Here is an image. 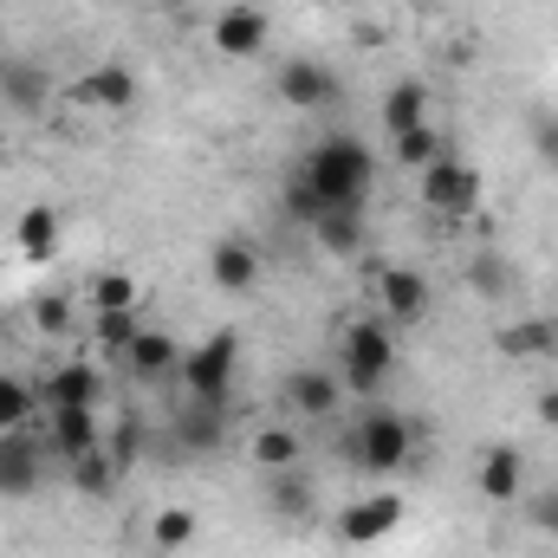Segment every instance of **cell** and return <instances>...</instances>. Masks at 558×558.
Listing matches in <instances>:
<instances>
[{"instance_id":"33","label":"cell","mask_w":558,"mask_h":558,"mask_svg":"<svg viewBox=\"0 0 558 558\" xmlns=\"http://www.w3.org/2000/svg\"><path fill=\"white\" fill-rule=\"evenodd\" d=\"M137 312H98V344L105 351H131V338H137Z\"/></svg>"},{"instance_id":"34","label":"cell","mask_w":558,"mask_h":558,"mask_svg":"<svg viewBox=\"0 0 558 558\" xmlns=\"http://www.w3.org/2000/svg\"><path fill=\"white\" fill-rule=\"evenodd\" d=\"M286 208H292V215H299V221H305V228H312V221H318V215H325V202H318V189H312V182H305V175H299V169H292V175H286Z\"/></svg>"},{"instance_id":"11","label":"cell","mask_w":558,"mask_h":558,"mask_svg":"<svg viewBox=\"0 0 558 558\" xmlns=\"http://www.w3.org/2000/svg\"><path fill=\"white\" fill-rule=\"evenodd\" d=\"M279 390H286V403H292L299 416H312V422H331L344 410V377H331V371H318V364L292 371Z\"/></svg>"},{"instance_id":"10","label":"cell","mask_w":558,"mask_h":558,"mask_svg":"<svg viewBox=\"0 0 558 558\" xmlns=\"http://www.w3.org/2000/svg\"><path fill=\"white\" fill-rule=\"evenodd\" d=\"M474 487H481L487 507H513V500H526V454H520L513 441H494V448L481 454V468H474Z\"/></svg>"},{"instance_id":"1","label":"cell","mask_w":558,"mask_h":558,"mask_svg":"<svg viewBox=\"0 0 558 558\" xmlns=\"http://www.w3.org/2000/svg\"><path fill=\"white\" fill-rule=\"evenodd\" d=\"M299 175L318 189L325 208H364V195H371V182H377V156H371V143H357V137L338 131V137H318L305 149Z\"/></svg>"},{"instance_id":"14","label":"cell","mask_w":558,"mask_h":558,"mask_svg":"<svg viewBox=\"0 0 558 558\" xmlns=\"http://www.w3.org/2000/svg\"><path fill=\"white\" fill-rule=\"evenodd\" d=\"M377 305H384L390 325H416L422 312H428V279L416 267H384L377 274Z\"/></svg>"},{"instance_id":"23","label":"cell","mask_w":558,"mask_h":558,"mask_svg":"<svg viewBox=\"0 0 558 558\" xmlns=\"http://www.w3.org/2000/svg\"><path fill=\"white\" fill-rule=\"evenodd\" d=\"M267 513H279V520H305V513H312V481H305L299 468L267 474Z\"/></svg>"},{"instance_id":"22","label":"cell","mask_w":558,"mask_h":558,"mask_svg":"<svg viewBox=\"0 0 558 558\" xmlns=\"http://www.w3.org/2000/svg\"><path fill=\"white\" fill-rule=\"evenodd\" d=\"M500 357H553L558 351V318H520L507 331H494Z\"/></svg>"},{"instance_id":"26","label":"cell","mask_w":558,"mask_h":558,"mask_svg":"<svg viewBox=\"0 0 558 558\" xmlns=\"http://www.w3.org/2000/svg\"><path fill=\"white\" fill-rule=\"evenodd\" d=\"M65 468H72V487H78L85 500H105V494L118 487V468H111L105 448H92V454H78V461H65Z\"/></svg>"},{"instance_id":"27","label":"cell","mask_w":558,"mask_h":558,"mask_svg":"<svg viewBox=\"0 0 558 558\" xmlns=\"http://www.w3.org/2000/svg\"><path fill=\"white\" fill-rule=\"evenodd\" d=\"M195 526H202V520H195L189 507H162V513L149 520V546H156V553H182V546H195Z\"/></svg>"},{"instance_id":"15","label":"cell","mask_w":558,"mask_h":558,"mask_svg":"<svg viewBox=\"0 0 558 558\" xmlns=\"http://www.w3.org/2000/svg\"><path fill=\"white\" fill-rule=\"evenodd\" d=\"M169 435H175L182 454H215L228 441V410L221 403H182L175 422H169Z\"/></svg>"},{"instance_id":"17","label":"cell","mask_w":558,"mask_h":558,"mask_svg":"<svg viewBox=\"0 0 558 558\" xmlns=\"http://www.w3.org/2000/svg\"><path fill=\"white\" fill-rule=\"evenodd\" d=\"M124 371H131L137 384H162V377L182 371V344H175L169 331H137L131 351H124Z\"/></svg>"},{"instance_id":"4","label":"cell","mask_w":558,"mask_h":558,"mask_svg":"<svg viewBox=\"0 0 558 558\" xmlns=\"http://www.w3.org/2000/svg\"><path fill=\"white\" fill-rule=\"evenodd\" d=\"M234 371H241V338L234 331H215V338H202L195 351H182V397L189 403H234Z\"/></svg>"},{"instance_id":"39","label":"cell","mask_w":558,"mask_h":558,"mask_svg":"<svg viewBox=\"0 0 558 558\" xmlns=\"http://www.w3.org/2000/svg\"><path fill=\"white\" fill-rule=\"evenodd\" d=\"M410 7H416V13H435V7H441V0H410Z\"/></svg>"},{"instance_id":"20","label":"cell","mask_w":558,"mask_h":558,"mask_svg":"<svg viewBox=\"0 0 558 558\" xmlns=\"http://www.w3.org/2000/svg\"><path fill=\"white\" fill-rule=\"evenodd\" d=\"M98 397H105V377L92 364H59L46 377V403L52 410H98Z\"/></svg>"},{"instance_id":"5","label":"cell","mask_w":558,"mask_h":558,"mask_svg":"<svg viewBox=\"0 0 558 558\" xmlns=\"http://www.w3.org/2000/svg\"><path fill=\"white\" fill-rule=\"evenodd\" d=\"M422 208H428V215H441V221L474 215V208H481V169L441 149V156L422 169Z\"/></svg>"},{"instance_id":"7","label":"cell","mask_w":558,"mask_h":558,"mask_svg":"<svg viewBox=\"0 0 558 558\" xmlns=\"http://www.w3.org/2000/svg\"><path fill=\"white\" fill-rule=\"evenodd\" d=\"M274 92L286 111H331L338 105V72H325L318 59H286L274 72Z\"/></svg>"},{"instance_id":"29","label":"cell","mask_w":558,"mask_h":558,"mask_svg":"<svg viewBox=\"0 0 558 558\" xmlns=\"http://www.w3.org/2000/svg\"><path fill=\"white\" fill-rule=\"evenodd\" d=\"M254 461H260V468H267V474H279V468H299V435H292V428H260V435H254Z\"/></svg>"},{"instance_id":"3","label":"cell","mask_w":558,"mask_h":558,"mask_svg":"<svg viewBox=\"0 0 558 558\" xmlns=\"http://www.w3.org/2000/svg\"><path fill=\"white\" fill-rule=\"evenodd\" d=\"M397 371V338H390V318L377 312V318H351L344 325V390H357V397H377L384 390V377Z\"/></svg>"},{"instance_id":"19","label":"cell","mask_w":558,"mask_h":558,"mask_svg":"<svg viewBox=\"0 0 558 558\" xmlns=\"http://www.w3.org/2000/svg\"><path fill=\"white\" fill-rule=\"evenodd\" d=\"M312 241L331 254V260H357L364 254V208H325L312 221Z\"/></svg>"},{"instance_id":"8","label":"cell","mask_w":558,"mask_h":558,"mask_svg":"<svg viewBox=\"0 0 558 558\" xmlns=\"http://www.w3.org/2000/svg\"><path fill=\"white\" fill-rule=\"evenodd\" d=\"M267 33H274V20L254 0H234V7L215 13V52L221 59H260L267 52Z\"/></svg>"},{"instance_id":"37","label":"cell","mask_w":558,"mask_h":558,"mask_svg":"<svg viewBox=\"0 0 558 558\" xmlns=\"http://www.w3.org/2000/svg\"><path fill=\"white\" fill-rule=\"evenodd\" d=\"M533 156L558 169V118H533Z\"/></svg>"},{"instance_id":"35","label":"cell","mask_w":558,"mask_h":558,"mask_svg":"<svg viewBox=\"0 0 558 558\" xmlns=\"http://www.w3.org/2000/svg\"><path fill=\"white\" fill-rule=\"evenodd\" d=\"M526 520H533V533H539V539H558V487L526 494Z\"/></svg>"},{"instance_id":"25","label":"cell","mask_w":558,"mask_h":558,"mask_svg":"<svg viewBox=\"0 0 558 558\" xmlns=\"http://www.w3.org/2000/svg\"><path fill=\"white\" fill-rule=\"evenodd\" d=\"M13 241H20L26 260H46V254L59 247V215H52V208H26L20 228H13Z\"/></svg>"},{"instance_id":"36","label":"cell","mask_w":558,"mask_h":558,"mask_svg":"<svg viewBox=\"0 0 558 558\" xmlns=\"http://www.w3.org/2000/svg\"><path fill=\"white\" fill-rule=\"evenodd\" d=\"M33 325H39L46 338H72V299H39V305H33Z\"/></svg>"},{"instance_id":"31","label":"cell","mask_w":558,"mask_h":558,"mask_svg":"<svg viewBox=\"0 0 558 558\" xmlns=\"http://www.w3.org/2000/svg\"><path fill=\"white\" fill-rule=\"evenodd\" d=\"M105 454H111V468H118V474H131V468H137V454H143V422L124 416L118 428H105Z\"/></svg>"},{"instance_id":"38","label":"cell","mask_w":558,"mask_h":558,"mask_svg":"<svg viewBox=\"0 0 558 558\" xmlns=\"http://www.w3.org/2000/svg\"><path fill=\"white\" fill-rule=\"evenodd\" d=\"M539 422H546V428H558V390H546V397H539Z\"/></svg>"},{"instance_id":"6","label":"cell","mask_w":558,"mask_h":558,"mask_svg":"<svg viewBox=\"0 0 558 558\" xmlns=\"http://www.w3.org/2000/svg\"><path fill=\"white\" fill-rule=\"evenodd\" d=\"M397 526H403V494H390V487H377V494H364V500H351L338 513V539L344 546H384Z\"/></svg>"},{"instance_id":"16","label":"cell","mask_w":558,"mask_h":558,"mask_svg":"<svg viewBox=\"0 0 558 558\" xmlns=\"http://www.w3.org/2000/svg\"><path fill=\"white\" fill-rule=\"evenodd\" d=\"M26 494H39V448L26 428H13L0 435V500H26Z\"/></svg>"},{"instance_id":"28","label":"cell","mask_w":558,"mask_h":558,"mask_svg":"<svg viewBox=\"0 0 558 558\" xmlns=\"http://www.w3.org/2000/svg\"><path fill=\"white\" fill-rule=\"evenodd\" d=\"M137 299H143L137 274H98L92 279V305L98 312H137Z\"/></svg>"},{"instance_id":"24","label":"cell","mask_w":558,"mask_h":558,"mask_svg":"<svg viewBox=\"0 0 558 558\" xmlns=\"http://www.w3.org/2000/svg\"><path fill=\"white\" fill-rule=\"evenodd\" d=\"M513 286H520L513 260H500V254H474V260H468V292H474V299H507Z\"/></svg>"},{"instance_id":"32","label":"cell","mask_w":558,"mask_h":558,"mask_svg":"<svg viewBox=\"0 0 558 558\" xmlns=\"http://www.w3.org/2000/svg\"><path fill=\"white\" fill-rule=\"evenodd\" d=\"M390 143H397V162L416 169V175L441 156V131H435V124H422V131H410V137H390Z\"/></svg>"},{"instance_id":"13","label":"cell","mask_w":558,"mask_h":558,"mask_svg":"<svg viewBox=\"0 0 558 558\" xmlns=\"http://www.w3.org/2000/svg\"><path fill=\"white\" fill-rule=\"evenodd\" d=\"M208 279H215L221 292H254V286H260V247L241 241V234H221V241L208 247Z\"/></svg>"},{"instance_id":"21","label":"cell","mask_w":558,"mask_h":558,"mask_svg":"<svg viewBox=\"0 0 558 558\" xmlns=\"http://www.w3.org/2000/svg\"><path fill=\"white\" fill-rule=\"evenodd\" d=\"M52 448H59L65 461H78V454L105 448V428H98V410H52Z\"/></svg>"},{"instance_id":"2","label":"cell","mask_w":558,"mask_h":558,"mask_svg":"<svg viewBox=\"0 0 558 558\" xmlns=\"http://www.w3.org/2000/svg\"><path fill=\"white\" fill-rule=\"evenodd\" d=\"M351 461L371 481H397L416 461V422L397 416V410H364V422L351 428Z\"/></svg>"},{"instance_id":"30","label":"cell","mask_w":558,"mask_h":558,"mask_svg":"<svg viewBox=\"0 0 558 558\" xmlns=\"http://www.w3.org/2000/svg\"><path fill=\"white\" fill-rule=\"evenodd\" d=\"M26 416H33V384H20L13 371H0V435L26 428Z\"/></svg>"},{"instance_id":"9","label":"cell","mask_w":558,"mask_h":558,"mask_svg":"<svg viewBox=\"0 0 558 558\" xmlns=\"http://www.w3.org/2000/svg\"><path fill=\"white\" fill-rule=\"evenodd\" d=\"M137 92H143L137 72L111 59V65H92V72L72 85V105H78V111H111V118H124V111L137 105Z\"/></svg>"},{"instance_id":"12","label":"cell","mask_w":558,"mask_h":558,"mask_svg":"<svg viewBox=\"0 0 558 558\" xmlns=\"http://www.w3.org/2000/svg\"><path fill=\"white\" fill-rule=\"evenodd\" d=\"M0 105L20 111V118H39V111L52 105L46 65H39V59H7V65H0Z\"/></svg>"},{"instance_id":"18","label":"cell","mask_w":558,"mask_h":558,"mask_svg":"<svg viewBox=\"0 0 558 558\" xmlns=\"http://www.w3.org/2000/svg\"><path fill=\"white\" fill-rule=\"evenodd\" d=\"M422 124H435L428 85H416V78L390 85V92H384V137H410V131H422Z\"/></svg>"}]
</instances>
